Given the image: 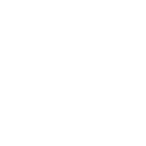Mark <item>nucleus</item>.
I'll return each mask as SVG.
<instances>
[]
</instances>
